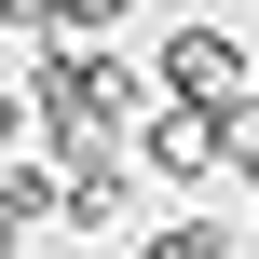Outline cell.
<instances>
[{
  "mask_svg": "<svg viewBox=\"0 0 259 259\" xmlns=\"http://www.w3.org/2000/svg\"><path fill=\"white\" fill-rule=\"evenodd\" d=\"M137 164H150V178H219L232 137H219V109H178V96H164V109L137 123Z\"/></svg>",
  "mask_w": 259,
  "mask_h": 259,
  "instance_id": "cell-2",
  "label": "cell"
},
{
  "mask_svg": "<svg viewBox=\"0 0 259 259\" xmlns=\"http://www.w3.org/2000/svg\"><path fill=\"white\" fill-rule=\"evenodd\" d=\"M123 14H137V0H41V27H68V41H109Z\"/></svg>",
  "mask_w": 259,
  "mask_h": 259,
  "instance_id": "cell-5",
  "label": "cell"
},
{
  "mask_svg": "<svg viewBox=\"0 0 259 259\" xmlns=\"http://www.w3.org/2000/svg\"><path fill=\"white\" fill-rule=\"evenodd\" d=\"M150 82H164L178 109H246V96H259V55L232 41V27H178V41L150 55Z\"/></svg>",
  "mask_w": 259,
  "mask_h": 259,
  "instance_id": "cell-1",
  "label": "cell"
},
{
  "mask_svg": "<svg viewBox=\"0 0 259 259\" xmlns=\"http://www.w3.org/2000/svg\"><path fill=\"white\" fill-rule=\"evenodd\" d=\"M137 259H232V219H150Z\"/></svg>",
  "mask_w": 259,
  "mask_h": 259,
  "instance_id": "cell-4",
  "label": "cell"
},
{
  "mask_svg": "<svg viewBox=\"0 0 259 259\" xmlns=\"http://www.w3.org/2000/svg\"><path fill=\"white\" fill-rule=\"evenodd\" d=\"M55 232H82V246L137 232V205H123V164H68V178H55Z\"/></svg>",
  "mask_w": 259,
  "mask_h": 259,
  "instance_id": "cell-3",
  "label": "cell"
},
{
  "mask_svg": "<svg viewBox=\"0 0 259 259\" xmlns=\"http://www.w3.org/2000/svg\"><path fill=\"white\" fill-rule=\"evenodd\" d=\"M27 137H41V96H27V82H0V164H27Z\"/></svg>",
  "mask_w": 259,
  "mask_h": 259,
  "instance_id": "cell-6",
  "label": "cell"
}]
</instances>
